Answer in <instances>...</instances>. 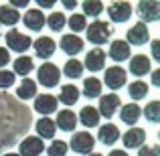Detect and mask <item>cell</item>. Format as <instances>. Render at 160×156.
<instances>
[{"mask_svg": "<svg viewBox=\"0 0 160 156\" xmlns=\"http://www.w3.org/2000/svg\"><path fill=\"white\" fill-rule=\"evenodd\" d=\"M108 55H109V59H112V61L122 63V61H128V59L132 57V51H130V45L126 43V41L116 39V41H112V45H109Z\"/></svg>", "mask_w": 160, "mask_h": 156, "instance_id": "cell-19", "label": "cell"}, {"mask_svg": "<svg viewBox=\"0 0 160 156\" xmlns=\"http://www.w3.org/2000/svg\"><path fill=\"white\" fill-rule=\"evenodd\" d=\"M20 20H22V24L28 28V31L37 33V31H43L47 16H45L43 10H39V8H28V10L20 16Z\"/></svg>", "mask_w": 160, "mask_h": 156, "instance_id": "cell-12", "label": "cell"}, {"mask_svg": "<svg viewBox=\"0 0 160 156\" xmlns=\"http://www.w3.org/2000/svg\"><path fill=\"white\" fill-rule=\"evenodd\" d=\"M112 35H113V27L109 23H106V20H99V18H95L93 23L87 24V28H85L87 41H89L91 45H95V47L109 43Z\"/></svg>", "mask_w": 160, "mask_h": 156, "instance_id": "cell-1", "label": "cell"}, {"mask_svg": "<svg viewBox=\"0 0 160 156\" xmlns=\"http://www.w3.org/2000/svg\"><path fill=\"white\" fill-rule=\"evenodd\" d=\"M148 41H150V31H148V24L144 23H136L126 33V43L128 45H146Z\"/></svg>", "mask_w": 160, "mask_h": 156, "instance_id": "cell-15", "label": "cell"}, {"mask_svg": "<svg viewBox=\"0 0 160 156\" xmlns=\"http://www.w3.org/2000/svg\"><path fill=\"white\" fill-rule=\"evenodd\" d=\"M122 142H124V146L126 148H142V146L146 144V132L142 128H136V126H134V128H128L126 130V134H122Z\"/></svg>", "mask_w": 160, "mask_h": 156, "instance_id": "cell-16", "label": "cell"}, {"mask_svg": "<svg viewBox=\"0 0 160 156\" xmlns=\"http://www.w3.org/2000/svg\"><path fill=\"white\" fill-rule=\"evenodd\" d=\"M77 122L83 128H98L99 124V112L95 109V105H83L81 112H79Z\"/></svg>", "mask_w": 160, "mask_h": 156, "instance_id": "cell-23", "label": "cell"}, {"mask_svg": "<svg viewBox=\"0 0 160 156\" xmlns=\"http://www.w3.org/2000/svg\"><path fill=\"white\" fill-rule=\"evenodd\" d=\"M81 14L85 16H93V18H98L99 14L103 12V2H99V0H85V2H81Z\"/></svg>", "mask_w": 160, "mask_h": 156, "instance_id": "cell-31", "label": "cell"}, {"mask_svg": "<svg viewBox=\"0 0 160 156\" xmlns=\"http://www.w3.org/2000/svg\"><path fill=\"white\" fill-rule=\"evenodd\" d=\"M67 146H69V150H73L79 156H89L95 148V138L89 132H73Z\"/></svg>", "mask_w": 160, "mask_h": 156, "instance_id": "cell-2", "label": "cell"}, {"mask_svg": "<svg viewBox=\"0 0 160 156\" xmlns=\"http://www.w3.org/2000/svg\"><path fill=\"white\" fill-rule=\"evenodd\" d=\"M8 6H12V8H24V6H28V0H10L8 2Z\"/></svg>", "mask_w": 160, "mask_h": 156, "instance_id": "cell-40", "label": "cell"}, {"mask_svg": "<svg viewBox=\"0 0 160 156\" xmlns=\"http://www.w3.org/2000/svg\"><path fill=\"white\" fill-rule=\"evenodd\" d=\"M128 93H130V98L134 99V103L140 102V99H144L146 95H148V83L136 79V81H132V83L128 85Z\"/></svg>", "mask_w": 160, "mask_h": 156, "instance_id": "cell-30", "label": "cell"}, {"mask_svg": "<svg viewBox=\"0 0 160 156\" xmlns=\"http://www.w3.org/2000/svg\"><path fill=\"white\" fill-rule=\"evenodd\" d=\"M8 63H10V51L6 47H0V69H4Z\"/></svg>", "mask_w": 160, "mask_h": 156, "instance_id": "cell-38", "label": "cell"}, {"mask_svg": "<svg viewBox=\"0 0 160 156\" xmlns=\"http://www.w3.org/2000/svg\"><path fill=\"white\" fill-rule=\"evenodd\" d=\"M126 79H128V73H126L124 67L113 65V67H109V69H106L102 85L109 87V93H116L118 89H122V87L126 85Z\"/></svg>", "mask_w": 160, "mask_h": 156, "instance_id": "cell-5", "label": "cell"}, {"mask_svg": "<svg viewBox=\"0 0 160 156\" xmlns=\"http://www.w3.org/2000/svg\"><path fill=\"white\" fill-rule=\"evenodd\" d=\"M35 130L41 140H55V134H57V126L51 118H39L35 122Z\"/></svg>", "mask_w": 160, "mask_h": 156, "instance_id": "cell-21", "label": "cell"}, {"mask_svg": "<svg viewBox=\"0 0 160 156\" xmlns=\"http://www.w3.org/2000/svg\"><path fill=\"white\" fill-rule=\"evenodd\" d=\"M102 89H103L102 81H99L95 75H91V77L83 79V91H81V95H83V98H87V99H93V98H99V95H102Z\"/></svg>", "mask_w": 160, "mask_h": 156, "instance_id": "cell-27", "label": "cell"}, {"mask_svg": "<svg viewBox=\"0 0 160 156\" xmlns=\"http://www.w3.org/2000/svg\"><path fill=\"white\" fill-rule=\"evenodd\" d=\"M63 75L67 79H79L83 75V63L79 59H69L63 65Z\"/></svg>", "mask_w": 160, "mask_h": 156, "instance_id": "cell-29", "label": "cell"}, {"mask_svg": "<svg viewBox=\"0 0 160 156\" xmlns=\"http://www.w3.org/2000/svg\"><path fill=\"white\" fill-rule=\"evenodd\" d=\"M35 69V61H32L28 55H18L12 63V73L14 75H22V77H28L31 71Z\"/></svg>", "mask_w": 160, "mask_h": 156, "instance_id": "cell-25", "label": "cell"}, {"mask_svg": "<svg viewBox=\"0 0 160 156\" xmlns=\"http://www.w3.org/2000/svg\"><path fill=\"white\" fill-rule=\"evenodd\" d=\"M32 108H35V112H39L43 118H49L51 113L57 112L59 102H57V98H55V95H51V93H41V95L37 93Z\"/></svg>", "mask_w": 160, "mask_h": 156, "instance_id": "cell-8", "label": "cell"}, {"mask_svg": "<svg viewBox=\"0 0 160 156\" xmlns=\"http://www.w3.org/2000/svg\"><path fill=\"white\" fill-rule=\"evenodd\" d=\"M37 81L35 79H22L20 81V85L16 87V98L22 99V102H27V99L31 98H37Z\"/></svg>", "mask_w": 160, "mask_h": 156, "instance_id": "cell-28", "label": "cell"}, {"mask_svg": "<svg viewBox=\"0 0 160 156\" xmlns=\"http://www.w3.org/2000/svg\"><path fill=\"white\" fill-rule=\"evenodd\" d=\"M132 12H134V6L130 2H112L108 6V16L112 23H128L130 18H132ZM109 23V24H112Z\"/></svg>", "mask_w": 160, "mask_h": 156, "instance_id": "cell-6", "label": "cell"}, {"mask_svg": "<svg viewBox=\"0 0 160 156\" xmlns=\"http://www.w3.org/2000/svg\"><path fill=\"white\" fill-rule=\"evenodd\" d=\"M120 118H122V122L124 124H128V126H136L138 124V120L142 118V108L138 103H126V105H122L120 109Z\"/></svg>", "mask_w": 160, "mask_h": 156, "instance_id": "cell-22", "label": "cell"}, {"mask_svg": "<svg viewBox=\"0 0 160 156\" xmlns=\"http://www.w3.org/2000/svg\"><path fill=\"white\" fill-rule=\"evenodd\" d=\"M89 156H103V154H99V152H91Z\"/></svg>", "mask_w": 160, "mask_h": 156, "instance_id": "cell-46", "label": "cell"}, {"mask_svg": "<svg viewBox=\"0 0 160 156\" xmlns=\"http://www.w3.org/2000/svg\"><path fill=\"white\" fill-rule=\"evenodd\" d=\"M67 152H69V146L63 140H53L47 148V156H67Z\"/></svg>", "mask_w": 160, "mask_h": 156, "instance_id": "cell-35", "label": "cell"}, {"mask_svg": "<svg viewBox=\"0 0 160 156\" xmlns=\"http://www.w3.org/2000/svg\"><path fill=\"white\" fill-rule=\"evenodd\" d=\"M37 79H39L37 85H43L45 89H53L61 81V69L55 63H43L37 69Z\"/></svg>", "mask_w": 160, "mask_h": 156, "instance_id": "cell-3", "label": "cell"}, {"mask_svg": "<svg viewBox=\"0 0 160 156\" xmlns=\"http://www.w3.org/2000/svg\"><path fill=\"white\" fill-rule=\"evenodd\" d=\"M45 24H47L53 33H61L67 24V18H65L63 12H51V14L47 16V20H45Z\"/></svg>", "mask_w": 160, "mask_h": 156, "instance_id": "cell-32", "label": "cell"}, {"mask_svg": "<svg viewBox=\"0 0 160 156\" xmlns=\"http://www.w3.org/2000/svg\"><path fill=\"white\" fill-rule=\"evenodd\" d=\"M122 108V102H120V95L118 93H108V95H99V118H108V120H112V116L118 112V109Z\"/></svg>", "mask_w": 160, "mask_h": 156, "instance_id": "cell-10", "label": "cell"}, {"mask_svg": "<svg viewBox=\"0 0 160 156\" xmlns=\"http://www.w3.org/2000/svg\"><path fill=\"white\" fill-rule=\"evenodd\" d=\"M150 49H152V59L156 63H160V41L158 39L150 41Z\"/></svg>", "mask_w": 160, "mask_h": 156, "instance_id": "cell-39", "label": "cell"}, {"mask_svg": "<svg viewBox=\"0 0 160 156\" xmlns=\"http://www.w3.org/2000/svg\"><path fill=\"white\" fill-rule=\"evenodd\" d=\"M18 23H20V12L16 10V8L8 6V4H2V6H0V24L16 28Z\"/></svg>", "mask_w": 160, "mask_h": 156, "instance_id": "cell-26", "label": "cell"}, {"mask_svg": "<svg viewBox=\"0 0 160 156\" xmlns=\"http://www.w3.org/2000/svg\"><path fill=\"white\" fill-rule=\"evenodd\" d=\"M152 85L154 87H160V69H154L152 71Z\"/></svg>", "mask_w": 160, "mask_h": 156, "instance_id": "cell-42", "label": "cell"}, {"mask_svg": "<svg viewBox=\"0 0 160 156\" xmlns=\"http://www.w3.org/2000/svg\"><path fill=\"white\" fill-rule=\"evenodd\" d=\"M83 69L91 71V73H98V71L106 69V53L102 51L99 47L87 51L85 55V61H83Z\"/></svg>", "mask_w": 160, "mask_h": 156, "instance_id": "cell-11", "label": "cell"}, {"mask_svg": "<svg viewBox=\"0 0 160 156\" xmlns=\"http://www.w3.org/2000/svg\"><path fill=\"white\" fill-rule=\"evenodd\" d=\"M2 156H18V154H14V152H6V154H2Z\"/></svg>", "mask_w": 160, "mask_h": 156, "instance_id": "cell-45", "label": "cell"}, {"mask_svg": "<svg viewBox=\"0 0 160 156\" xmlns=\"http://www.w3.org/2000/svg\"><path fill=\"white\" fill-rule=\"evenodd\" d=\"M59 49H61L65 55H69L71 59H75V55H79L83 49H85V43H83V39L79 35L69 33V35L61 37V41H59Z\"/></svg>", "mask_w": 160, "mask_h": 156, "instance_id": "cell-7", "label": "cell"}, {"mask_svg": "<svg viewBox=\"0 0 160 156\" xmlns=\"http://www.w3.org/2000/svg\"><path fill=\"white\" fill-rule=\"evenodd\" d=\"M120 136H122L120 128H118L116 124H112V122H109V124H103L102 128L98 130V140L102 142L103 146H113L120 140Z\"/></svg>", "mask_w": 160, "mask_h": 156, "instance_id": "cell-20", "label": "cell"}, {"mask_svg": "<svg viewBox=\"0 0 160 156\" xmlns=\"http://www.w3.org/2000/svg\"><path fill=\"white\" fill-rule=\"evenodd\" d=\"M45 150V144L39 136H27L18 144V156H41Z\"/></svg>", "mask_w": 160, "mask_h": 156, "instance_id": "cell-14", "label": "cell"}, {"mask_svg": "<svg viewBox=\"0 0 160 156\" xmlns=\"http://www.w3.org/2000/svg\"><path fill=\"white\" fill-rule=\"evenodd\" d=\"M37 4H39L41 8H53L57 2H55V0H37Z\"/></svg>", "mask_w": 160, "mask_h": 156, "instance_id": "cell-41", "label": "cell"}, {"mask_svg": "<svg viewBox=\"0 0 160 156\" xmlns=\"http://www.w3.org/2000/svg\"><path fill=\"white\" fill-rule=\"evenodd\" d=\"M32 49H35V57L43 59L47 63L55 55V51H57V43L51 37H39L37 41H32Z\"/></svg>", "mask_w": 160, "mask_h": 156, "instance_id": "cell-9", "label": "cell"}, {"mask_svg": "<svg viewBox=\"0 0 160 156\" xmlns=\"http://www.w3.org/2000/svg\"><path fill=\"white\" fill-rule=\"evenodd\" d=\"M128 69L134 77H144V75L152 73V61L146 55H134V57H130Z\"/></svg>", "mask_w": 160, "mask_h": 156, "instance_id": "cell-13", "label": "cell"}, {"mask_svg": "<svg viewBox=\"0 0 160 156\" xmlns=\"http://www.w3.org/2000/svg\"><path fill=\"white\" fill-rule=\"evenodd\" d=\"M55 126L57 130H63V132H75L77 128V113L73 109H61L57 112V118H55Z\"/></svg>", "mask_w": 160, "mask_h": 156, "instance_id": "cell-18", "label": "cell"}, {"mask_svg": "<svg viewBox=\"0 0 160 156\" xmlns=\"http://www.w3.org/2000/svg\"><path fill=\"white\" fill-rule=\"evenodd\" d=\"M138 156H160V146H142V148H138Z\"/></svg>", "mask_w": 160, "mask_h": 156, "instance_id": "cell-37", "label": "cell"}, {"mask_svg": "<svg viewBox=\"0 0 160 156\" xmlns=\"http://www.w3.org/2000/svg\"><path fill=\"white\" fill-rule=\"evenodd\" d=\"M136 10H138V16H140V23L144 24L160 18V2H138Z\"/></svg>", "mask_w": 160, "mask_h": 156, "instance_id": "cell-17", "label": "cell"}, {"mask_svg": "<svg viewBox=\"0 0 160 156\" xmlns=\"http://www.w3.org/2000/svg\"><path fill=\"white\" fill-rule=\"evenodd\" d=\"M4 41H6L8 51H14V53H18V55H24L28 49L32 47L31 37L24 35V33H18L16 28H12V31L6 33V35H4Z\"/></svg>", "mask_w": 160, "mask_h": 156, "instance_id": "cell-4", "label": "cell"}, {"mask_svg": "<svg viewBox=\"0 0 160 156\" xmlns=\"http://www.w3.org/2000/svg\"><path fill=\"white\" fill-rule=\"evenodd\" d=\"M142 113H144V118L150 122V124H158L160 122V102L158 99L150 102L144 109H142Z\"/></svg>", "mask_w": 160, "mask_h": 156, "instance_id": "cell-34", "label": "cell"}, {"mask_svg": "<svg viewBox=\"0 0 160 156\" xmlns=\"http://www.w3.org/2000/svg\"><path fill=\"white\" fill-rule=\"evenodd\" d=\"M16 81V75L8 69H0V89H8Z\"/></svg>", "mask_w": 160, "mask_h": 156, "instance_id": "cell-36", "label": "cell"}, {"mask_svg": "<svg viewBox=\"0 0 160 156\" xmlns=\"http://www.w3.org/2000/svg\"><path fill=\"white\" fill-rule=\"evenodd\" d=\"M108 156H130L128 152H126V150H120V148H113L112 152H109Z\"/></svg>", "mask_w": 160, "mask_h": 156, "instance_id": "cell-43", "label": "cell"}, {"mask_svg": "<svg viewBox=\"0 0 160 156\" xmlns=\"http://www.w3.org/2000/svg\"><path fill=\"white\" fill-rule=\"evenodd\" d=\"M75 6H77V2H73V0H67V2H63V8H67V10H73Z\"/></svg>", "mask_w": 160, "mask_h": 156, "instance_id": "cell-44", "label": "cell"}, {"mask_svg": "<svg viewBox=\"0 0 160 156\" xmlns=\"http://www.w3.org/2000/svg\"><path fill=\"white\" fill-rule=\"evenodd\" d=\"M67 27L73 31V35H79L81 31H85L87 28V18L83 14H79V12H75V14L69 16V20H67Z\"/></svg>", "mask_w": 160, "mask_h": 156, "instance_id": "cell-33", "label": "cell"}, {"mask_svg": "<svg viewBox=\"0 0 160 156\" xmlns=\"http://www.w3.org/2000/svg\"><path fill=\"white\" fill-rule=\"evenodd\" d=\"M79 87L77 85H73V83H67V85H63L61 87V93H59V98H57V102H61L63 105H67V109L71 108V105H75L79 102Z\"/></svg>", "mask_w": 160, "mask_h": 156, "instance_id": "cell-24", "label": "cell"}]
</instances>
